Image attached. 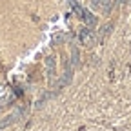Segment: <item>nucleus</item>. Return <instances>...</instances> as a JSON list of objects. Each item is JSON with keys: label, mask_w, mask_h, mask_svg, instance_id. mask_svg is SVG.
I'll return each instance as SVG.
<instances>
[{"label": "nucleus", "mask_w": 131, "mask_h": 131, "mask_svg": "<svg viewBox=\"0 0 131 131\" xmlns=\"http://www.w3.org/2000/svg\"><path fill=\"white\" fill-rule=\"evenodd\" d=\"M80 38H82V42H84V44H88V46H93V42H95V38H93V33H91L89 29H84V31H82Z\"/></svg>", "instance_id": "nucleus-1"}, {"label": "nucleus", "mask_w": 131, "mask_h": 131, "mask_svg": "<svg viewBox=\"0 0 131 131\" xmlns=\"http://www.w3.org/2000/svg\"><path fill=\"white\" fill-rule=\"evenodd\" d=\"M95 4H96V6H100L104 11H109V9H111V6H113L111 0H95Z\"/></svg>", "instance_id": "nucleus-2"}]
</instances>
